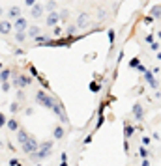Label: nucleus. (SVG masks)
<instances>
[{
	"instance_id": "5701e85b",
	"label": "nucleus",
	"mask_w": 161,
	"mask_h": 166,
	"mask_svg": "<svg viewBox=\"0 0 161 166\" xmlns=\"http://www.w3.org/2000/svg\"><path fill=\"white\" fill-rule=\"evenodd\" d=\"M30 75H38V71H36V67H32V65H30Z\"/></svg>"
},
{
	"instance_id": "f8f14e48",
	"label": "nucleus",
	"mask_w": 161,
	"mask_h": 166,
	"mask_svg": "<svg viewBox=\"0 0 161 166\" xmlns=\"http://www.w3.org/2000/svg\"><path fill=\"white\" fill-rule=\"evenodd\" d=\"M19 110H21V105H19V103H11V105H10V112L15 114V112H19Z\"/></svg>"
},
{
	"instance_id": "2eb2a0df",
	"label": "nucleus",
	"mask_w": 161,
	"mask_h": 166,
	"mask_svg": "<svg viewBox=\"0 0 161 166\" xmlns=\"http://www.w3.org/2000/svg\"><path fill=\"white\" fill-rule=\"evenodd\" d=\"M34 39H36V43H39V45H41V43H47V41H49L47 37H43V36H36Z\"/></svg>"
},
{
	"instance_id": "a211bd4d",
	"label": "nucleus",
	"mask_w": 161,
	"mask_h": 166,
	"mask_svg": "<svg viewBox=\"0 0 161 166\" xmlns=\"http://www.w3.org/2000/svg\"><path fill=\"white\" fill-rule=\"evenodd\" d=\"M10 166H21V162H19L17 159H11V160H10Z\"/></svg>"
},
{
	"instance_id": "7ed1b4c3",
	"label": "nucleus",
	"mask_w": 161,
	"mask_h": 166,
	"mask_svg": "<svg viewBox=\"0 0 161 166\" xmlns=\"http://www.w3.org/2000/svg\"><path fill=\"white\" fill-rule=\"evenodd\" d=\"M13 28H15V32H22V30L26 28V19L17 17V21L13 22Z\"/></svg>"
},
{
	"instance_id": "423d86ee",
	"label": "nucleus",
	"mask_w": 161,
	"mask_h": 166,
	"mask_svg": "<svg viewBox=\"0 0 161 166\" xmlns=\"http://www.w3.org/2000/svg\"><path fill=\"white\" fill-rule=\"evenodd\" d=\"M30 13H32V17H39V15L43 13V6H39V4H34V6L30 8Z\"/></svg>"
},
{
	"instance_id": "412c9836",
	"label": "nucleus",
	"mask_w": 161,
	"mask_h": 166,
	"mask_svg": "<svg viewBox=\"0 0 161 166\" xmlns=\"http://www.w3.org/2000/svg\"><path fill=\"white\" fill-rule=\"evenodd\" d=\"M2 90L8 91V90H10V84H8V82H2Z\"/></svg>"
},
{
	"instance_id": "0eeeda50",
	"label": "nucleus",
	"mask_w": 161,
	"mask_h": 166,
	"mask_svg": "<svg viewBox=\"0 0 161 166\" xmlns=\"http://www.w3.org/2000/svg\"><path fill=\"white\" fill-rule=\"evenodd\" d=\"M10 75H11L10 69H0V82H8Z\"/></svg>"
},
{
	"instance_id": "b1692460",
	"label": "nucleus",
	"mask_w": 161,
	"mask_h": 166,
	"mask_svg": "<svg viewBox=\"0 0 161 166\" xmlns=\"http://www.w3.org/2000/svg\"><path fill=\"white\" fill-rule=\"evenodd\" d=\"M0 17H2V6H0Z\"/></svg>"
},
{
	"instance_id": "f3484780",
	"label": "nucleus",
	"mask_w": 161,
	"mask_h": 166,
	"mask_svg": "<svg viewBox=\"0 0 161 166\" xmlns=\"http://www.w3.org/2000/svg\"><path fill=\"white\" fill-rule=\"evenodd\" d=\"M38 34H39V30H38V26H32V28H30V36H32V37H36Z\"/></svg>"
},
{
	"instance_id": "4be33fe9",
	"label": "nucleus",
	"mask_w": 161,
	"mask_h": 166,
	"mask_svg": "<svg viewBox=\"0 0 161 166\" xmlns=\"http://www.w3.org/2000/svg\"><path fill=\"white\" fill-rule=\"evenodd\" d=\"M25 2H26V6H30V8H32V6L36 4V0H25Z\"/></svg>"
},
{
	"instance_id": "39448f33",
	"label": "nucleus",
	"mask_w": 161,
	"mask_h": 166,
	"mask_svg": "<svg viewBox=\"0 0 161 166\" xmlns=\"http://www.w3.org/2000/svg\"><path fill=\"white\" fill-rule=\"evenodd\" d=\"M28 138H30V136H28V133H26L25 129H19V131H17V142H19V144H25Z\"/></svg>"
},
{
	"instance_id": "9b49d317",
	"label": "nucleus",
	"mask_w": 161,
	"mask_h": 166,
	"mask_svg": "<svg viewBox=\"0 0 161 166\" xmlns=\"http://www.w3.org/2000/svg\"><path fill=\"white\" fill-rule=\"evenodd\" d=\"M17 127H19V123L15 120H8V129L10 131H17Z\"/></svg>"
},
{
	"instance_id": "9d476101",
	"label": "nucleus",
	"mask_w": 161,
	"mask_h": 166,
	"mask_svg": "<svg viewBox=\"0 0 161 166\" xmlns=\"http://www.w3.org/2000/svg\"><path fill=\"white\" fill-rule=\"evenodd\" d=\"M56 21H58V15H56V13H51V15L47 17V25L53 26V25H56Z\"/></svg>"
},
{
	"instance_id": "f257e3e1",
	"label": "nucleus",
	"mask_w": 161,
	"mask_h": 166,
	"mask_svg": "<svg viewBox=\"0 0 161 166\" xmlns=\"http://www.w3.org/2000/svg\"><path fill=\"white\" fill-rule=\"evenodd\" d=\"M21 148H22V151H25L26 155H34L36 151H38V142L34 140V138H28L26 142H25V144H21Z\"/></svg>"
},
{
	"instance_id": "6ab92c4d",
	"label": "nucleus",
	"mask_w": 161,
	"mask_h": 166,
	"mask_svg": "<svg viewBox=\"0 0 161 166\" xmlns=\"http://www.w3.org/2000/svg\"><path fill=\"white\" fill-rule=\"evenodd\" d=\"M17 99H19V101H21V99H25V93H22L21 90H17Z\"/></svg>"
},
{
	"instance_id": "1a4fd4ad",
	"label": "nucleus",
	"mask_w": 161,
	"mask_h": 166,
	"mask_svg": "<svg viewBox=\"0 0 161 166\" xmlns=\"http://www.w3.org/2000/svg\"><path fill=\"white\" fill-rule=\"evenodd\" d=\"M77 25H79V26H86V25H88V15H86V13H83V15L79 17V22H77Z\"/></svg>"
},
{
	"instance_id": "6e6552de",
	"label": "nucleus",
	"mask_w": 161,
	"mask_h": 166,
	"mask_svg": "<svg viewBox=\"0 0 161 166\" xmlns=\"http://www.w3.org/2000/svg\"><path fill=\"white\" fill-rule=\"evenodd\" d=\"M10 17H11V19H17V17H21V8H17V6H11V8H10Z\"/></svg>"
},
{
	"instance_id": "a878e982",
	"label": "nucleus",
	"mask_w": 161,
	"mask_h": 166,
	"mask_svg": "<svg viewBox=\"0 0 161 166\" xmlns=\"http://www.w3.org/2000/svg\"><path fill=\"white\" fill-rule=\"evenodd\" d=\"M38 166H39V164H38Z\"/></svg>"
},
{
	"instance_id": "4468645a",
	"label": "nucleus",
	"mask_w": 161,
	"mask_h": 166,
	"mask_svg": "<svg viewBox=\"0 0 161 166\" xmlns=\"http://www.w3.org/2000/svg\"><path fill=\"white\" fill-rule=\"evenodd\" d=\"M15 39H17V41H25V39H26L25 32H15Z\"/></svg>"
},
{
	"instance_id": "20e7f679",
	"label": "nucleus",
	"mask_w": 161,
	"mask_h": 166,
	"mask_svg": "<svg viewBox=\"0 0 161 166\" xmlns=\"http://www.w3.org/2000/svg\"><path fill=\"white\" fill-rule=\"evenodd\" d=\"M11 32V22L10 21H0V34H10Z\"/></svg>"
},
{
	"instance_id": "393cba45",
	"label": "nucleus",
	"mask_w": 161,
	"mask_h": 166,
	"mask_svg": "<svg viewBox=\"0 0 161 166\" xmlns=\"http://www.w3.org/2000/svg\"><path fill=\"white\" fill-rule=\"evenodd\" d=\"M0 69H2V62H0Z\"/></svg>"
},
{
	"instance_id": "f03ea898",
	"label": "nucleus",
	"mask_w": 161,
	"mask_h": 166,
	"mask_svg": "<svg viewBox=\"0 0 161 166\" xmlns=\"http://www.w3.org/2000/svg\"><path fill=\"white\" fill-rule=\"evenodd\" d=\"M32 84V79L26 77V75H17L15 80H13V86L15 88H25V86H30Z\"/></svg>"
},
{
	"instance_id": "aec40b11",
	"label": "nucleus",
	"mask_w": 161,
	"mask_h": 166,
	"mask_svg": "<svg viewBox=\"0 0 161 166\" xmlns=\"http://www.w3.org/2000/svg\"><path fill=\"white\" fill-rule=\"evenodd\" d=\"M54 8H56V4H54V2H47V10H51V11H53Z\"/></svg>"
},
{
	"instance_id": "ddd939ff",
	"label": "nucleus",
	"mask_w": 161,
	"mask_h": 166,
	"mask_svg": "<svg viewBox=\"0 0 161 166\" xmlns=\"http://www.w3.org/2000/svg\"><path fill=\"white\" fill-rule=\"evenodd\" d=\"M64 136V129L62 127H56L54 129V138H62Z\"/></svg>"
},
{
	"instance_id": "dca6fc26",
	"label": "nucleus",
	"mask_w": 161,
	"mask_h": 166,
	"mask_svg": "<svg viewBox=\"0 0 161 166\" xmlns=\"http://www.w3.org/2000/svg\"><path fill=\"white\" fill-rule=\"evenodd\" d=\"M4 125H8V120H6V116L0 112V127H4Z\"/></svg>"
}]
</instances>
